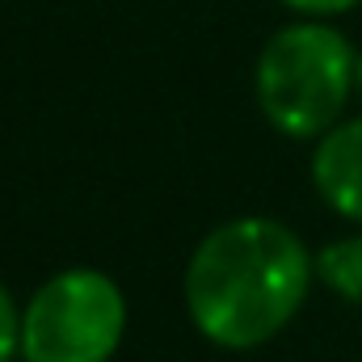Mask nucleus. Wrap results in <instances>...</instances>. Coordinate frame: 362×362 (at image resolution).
<instances>
[{
    "mask_svg": "<svg viewBox=\"0 0 362 362\" xmlns=\"http://www.w3.org/2000/svg\"><path fill=\"white\" fill-rule=\"evenodd\" d=\"M316 257L270 215H240L211 228L181 278L194 329L223 350H257L274 341L303 308Z\"/></svg>",
    "mask_w": 362,
    "mask_h": 362,
    "instance_id": "obj_1",
    "label": "nucleus"
},
{
    "mask_svg": "<svg viewBox=\"0 0 362 362\" xmlns=\"http://www.w3.org/2000/svg\"><path fill=\"white\" fill-rule=\"evenodd\" d=\"M354 64L358 51L350 38L320 17H299L274 30L253 72L266 122L286 139H320L346 114L354 93Z\"/></svg>",
    "mask_w": 362,
    "mask_h": 362,
    "instance_id": "obj_2",
    "label": "nucleus"
},
{
    "mask_svg": "<svg viewBox=\"0 0 362 362\" xmlns=\"http://www.w3.org/2000/svg\"><path fill=\"white\" fill-rule=\"evenodd\" d=\"M127 333V295L110 274L68 266L21 308L25 362H110Z\"/></svg>",
    "mask_w": 362,
    "mask_h": 362,
    "instance_id": "obj_3",
    "label": "nucleus"
},
{
    "mask_svg": "<svg viewBox=\"0 0 362 362\" xmlns=\"http://www.w3.org/2000/svg\"><path fill=\"white\" fill-rule=\"evenodd\" d=\"M312 185L341 219L362 223V118H341L316 139Z\"/></svg>",
    "mask_w": 362,
    "mask_h": 362,
    "instance_id": "obj_4",
    "label": "nucleus"
},
{
    "mask_svg": "<svg viewBox=\"0 0 362 362\" xmlns=\"http://www.w3.org/2000/svg\"><path fill=\"white\" fill-rule=\"evenodd\" d=\"M316 278L350 299V303H362V232L358 236H341V240H329L320 253H316Z\"/></svg>",
    "mask_w": 362,
    "mask_h": 362,
    "instance_id": "obj_5",
    "label": "nucleus"
},
{
    "mask_svg": "<svg viewBox=\"0 0 362 362\" xmlns=\"http://www.w3.org/2000/svg\"><path fill=\"white\" fill-rule=\"evenodd\" d=\"M17 354H21V308L0 282V362H13Z\"/></svg>",
    "mask_w": 362,
    "mask_h": 362,
    "instance_id": "obj_6",
    "label": "nucleus"
},
{
    "mask_svg": "<svg viewBox=\"0 0 362 362\" xmlns=\"http://www.w3.org/2000/svg\"><path fill=\"white\" fill-rule=\"evenodd\" d=\"M278 4H286L291 13H299V17H337V13H350L354 4L362 0H278Z\"/></svg>",
    "mask_w": 362,
    "mask_h": 362,
    "instance_id": "obj_7",
    "label": "nucleus"
},
{
    "mask_svg": "<svg viewBox=\"0 0 362 362\" xmlns=\"http://www.w3.org/2000/svg\"><path fill=\"white\" fill-rule=\"evenodd\" d=\"M354 93H358V101H362V51H358V64H354Z\"/></svg>",
    "mask_w": 362,
    "mask_h": 362,
    "instance_id": "obj_8",
    "label": "nucleus"
}]
</instances>
